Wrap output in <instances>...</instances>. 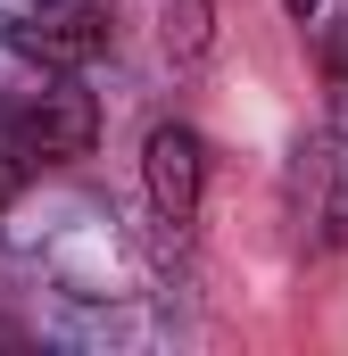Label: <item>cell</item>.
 <instances>
[{
  "instance_id": "1",
  "label": "cell",
  "mask_w": 348,
  "mask_h": 356,
  "mask_svg": "<svg viewBox=\"0 0 348 356\" xmlns=\"http://www.w3.org/2000/svg\"><path fill=\"white\" fill-rule=\"evenodd\" d=\"M108 33H116L108 0H33V8L8 25L17 58H33L42 75H84L91 58L108 50Z\"/></svg>"
},
{
  "instance_id": "2",
  "label": "cell",
  "mask_w": 348,
  "mask_h": 356,
  "mask_svg": "<svg viewBox=\"0 0 348 356\" xmlns=\"http://www.w3.org/2000/svg\"><path fill=\"white\" fill-rule=\"evenodd\" d=\"M141 182H150V207L166 232H191L199 224V191H207V141L191 124H158L141 141Z\"/></svg>"
},
{
  "instance_id": "3",
  "label": "cell",
  "mask_w": 348,
  "mask_h": 356,
  "mask_svg": "<svg viewBox=\"0 0 348 356\" xmlns=\"http://www.w3.org/2000/svg\"><path fill=\"white\" fill-rule=\"evenodd\" d=\"M17 124H25V141H33V158H42V166H58V158H84L91 141H100V108H91V91L75 83V75L42 83L25 108H17Z\"/></svg>"
},
{
  "instance_id": "4",
  "label": "cell",
  "mask_w": 348,
  "mask_h": 356,
  "mask_svg": "<svg viewBox=\"0 0 348 356\" xmlns=\"http://www.w3.org/2000/svg\"><path fill=\"white\" fill-rule=\"evenodd\" d=\"M158 33H166V58H199L216 33V0H158Z\"/></svg>"
},
{
  "instance_id": "5",
  "label": "cell",
  "mask_w": 348,
  "mask_h": 356,
  "mask_svg": "<svg viewBox=\"0 0 348 356\" xmlns=\"http://www.w3.org/2000/svg\"><path fill=\"white\" fill-rule=\"evenodd\" d=\"M33 166H42V158H33L25 124H17V116H0V207H8L17 191H25V175H33Z\"/></svg>"
},
{
  "instance_id": "6",
  "label": "cell",
  "mask_w": 348,
  "mask_h": 356,
  "mask_svg": "<svg viewBox=\"0 0 348 356\" xmlns=\"http://www.w3.org/2000/svg\"><path fill=\"white\" fill-rule=\"evenodd\" d=\"M324 91H332V99H324V116H332V133L348 141V50H332V75H324Z\"/></svg>"
},
{
  "instance_id": "7",
  "label": "cell",
  "mask_w": 348,
  "mask_h": 356,
  "mask_svg": "<svg viewBox=\"0 0 348 356\" xmlns=\"http://www.w3.org/2000/svg\"><path fill=\"white\" fill-rule=\"evenodd\" d=\"M282 8H290L299 25H315V8H324V0H282Z\"/></svg>"
}]
</instances>
